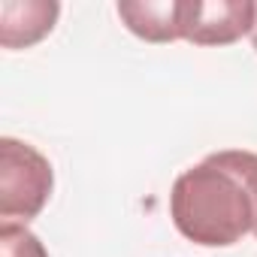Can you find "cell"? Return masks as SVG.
<instances>
[{"label": "cell", "instance_id": "1", "mask_svg": "<svg viewBox=\"0 0 257 257\" xmlns=\"http://www.w3.org/2000/svg\"><path fill=\"white\" fill-rule=\"evenodd\" d=\"M170 215L185 239L209 248L257 236V155L227 149L185 170L173 182Z\"/></svg>", "mask_w": 257, "mask_h": 257}, {"label": "cell", "instance_id": "2", "mask_svg": "<svg viewBox=\"0 0 257 257\" xmlns=\"http://www.w3.org/2000/svg\"><path fill=\"white\" fill-rule=\"evenodd\" d=\"M55 188L52 164L34 146L4 137L0 140V215L7 221H31L43 212Z\"/></svg>", "mask_w": 257, "mask_h": 257}, {"label": "cell", "instance_id": "3", "mask_svg": "<svg viewBox=\"0 0 257 257\" xmlns=\"http://www.w3.org/2000/svg\"><path fill=\"white\" fill-rule=\"evenodd\" d=\"M251 0H182V40L194 46H230L254 31Z\"/></svg>", "mask_w": 257, "mask_h": 257}, {"label": "cell", "instance_id": "4", "mask_svg": "<svg viewBox=\"0 0 257 257\" xmlns=\"http://www.w3.org/2000/svg\"><path fill=\"white\" fill-rule=\"evenodd\" d=\"M61 7L55 0H7L0 4V43L4 49H25L52 34Z\"/></svg>", "mask_w": 257, "mask_h": 257}, {"label": "cell", "instance_id": "5", "mask_svg": "<svg viewBox=\"0 0 257 257\" xmlns=\"http://www.w3.org/2000/svg\"><path fill=\"white\" fill-rule=\"evenodd\" d=\"M118 16L127 31L146 43L182 40V0H124Z\"/></svg>", "mask_w": 257, "mask_h": 257}, {"label": "cell", "instance_id": "6", "mask_svg": "<svg viewBox=\"0 0 257 257\" xmlns=\"http://www.w3.org/2000/svg\"><path fill=\"white\" fill-rule=\"evenodd\" d=\"M0 257H49V251L40 236L31 233L25 224L4 221L0 224Z\"/></svg>", "mask_w": 257, "mask_h": 257}, {"label": "cell", "instance_id": "7", "mask_svg": "<svg viewBox=\"0 0 257 257\" xmlns=\"http://www.w3.org/2000/svg\"><path fill=\"white\" fill-rule=\"evenodd\" d=\"M251 43H254V52H257V19H254V31H251Z\"/></svg>", "mask_w": 257, "mask_h": 257}]
</instances>
